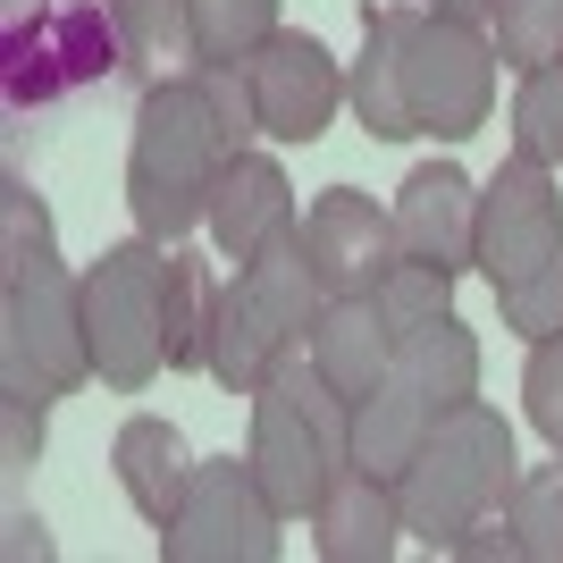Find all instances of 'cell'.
Here are the masks:
<instances>
[{"instance_id": "obj_12", "label": "cell", "mask_w": 563, "mask_h": 563, "mask_svg": "<svg viewBox=\"0 0 563 563\" xmlns=\"http://www.w3.org/2000/svg\"><path fill=\"white\" fill-rule=\"evenodd\" d=\"M396 244L404 261H429V269H479V186H471L454 161H421L396 186Z\"/></svg>"}, {"instance_id": "obj_20", "label": "cell", "mask_w": 563, "mask_h": 563, "mask_svg": "<svg viewBox=\"0 0 563 563\" xmlns=\"http://www.w3.org/2000/svg\"><path fill=\"white\" fill-rule=\"evenodd\" d=\"M429 429H438V412L421 404V387L387 371V387H378V396L353 404V463L371 471V479H404Z\"/></svg>"}, {"instance_id": "obj_1", "label": "cell", "mask_w": 563, "mask_h": 563, "mask_svg": "<svg viewBox=\"0 0 563 563\" xmlns=\"http://www.w3.org/2000/svg\"><path fill=\"white\" fill-rule=\"evenodd\" d=\"M228 152L244 143L228 135L219 101L202 93V76H168L135 101V135H126V211H135V235L152 244H177L211 219V186Z\"/></svg>"}, {"instance_id": "obj_32", "label": "cell", "mask_w": 563, "mask_h": 563, "mask_svg": "<svg viewBox=\"0 0 563 563\" xmlns=\"http://www.w3.org/2000/svg\"><path fill=\"white\" fill-rule=\"evenodd\" d=\"M43 454V396H25V387H0V471L25 479V463Z\"/></svg>"}, {"instance_id": "obj_19", "label": "cell", "mask_w": 563, "mask_h": 563, "mask_svg": "<svg viewBox=\"0 0 563 563\" xmlns=\"http://www.w3.org/2000/svg\"><path fill=\"white\" fill-rule=\"evenodd\" d=\"M110 18H118V51H126L135 93H152V85H168V76H186L202 59L194 0H110Z\"/></svg>"}, {"instance_id": "obj_6", "label": "cell", "mask_w": 563, "mask_h": 563, "mask_svg": "<svg viewBox=\"0 0 563 563\" xmlns=\"http://www.w3.org/2000/svg\"><path fill=\"white\" fill-rule=\"evenodd\" d=\"M396 68H404V101L412 126L438 143H471L496 110V43L463 18L412 9L396 0Z\"/></svg>"}, {"instance_id": "obj_22", "label": "cell", "mask_w": 563, "mask_h": 563, "mask_svg": "<svg viewBox=\"0 0 563 563\" xmlns=\"http://www.w3.org/2000/svg\"><path fill=\"white\" fill-rule=\"evenodd\" d=\"M219 269L186 244H168V278H161V320H168V371H202L211 353V320H219Z\"/></svg>"}, {"instance_id": "obj_34", "label": "cell", "mask_w": 563, "mask_h": 563, "mask_svg": "<svg viewBox=\"0 0 563 563\" xmlns=\"http://www.w3.org/2000/svg\"><path fill=\"white\" fill-rule=\"evenodd\" d=\"M9 530H18V539H9V555H51V539H43V521L25 514V505H18V514H9Z\"/></svg>"}, {"instance_id": "obj_17", "label": "cell", "mask_w": 563, "mask_h": 563, "mask_svg": "<svg viewBox=\"0 0 563 563\" xmlns=\"http://www.w3.org/2000/svg\"><path fill=\"white\" fill-rule=\"evenodd\" d=\"M110 471H118L126 505H135L152 530H168L177 505H186V488H194V454H186V438H177V421H161V412H135V421L118 429Z\"/></svg>"}, {"instance_id": "obj_10", "label": "cell", "mask_w": 563, "mask_h": 563, "mask_svg": "<svg viewBox=\"0 0 563 563\" xmlns=\"http://www.w3.org/2000/svg\"><path fill=\"white\" fill-rule=\"evenodd\" d=\"M253 76V110H261V135L269 143H320L329 135V118L345 110V68H336L320 34L303 25H278L269 43L244 59Z\"/></svg>"}, {"instance_id": "obj_11", "label": "cell", "mask_w": 563, "mask_h": 563, "mask_svg": "<svg viewBox=\"0 0 563 563\" xmlns=\"http://www.w3.org/2000/svg\"><path fill=\"white\" fill-rule=\"evenodd\" d=\"M303 253H311L329 295H378V278L404 261L396 211H378L371 194H353V186H329L303 211Z\"/></svg>"}, {"instance_id": "obj_5", "label": "cell", "mask_w": 563, "mask_h": 563, "mask_svg": "<svg viewBox=\"0 0 563 563\" xmlns=\"http://www.w3.org/2000/svg\"><path fill=\"white\" fill-rule=\"evenodd\" d=\"M161 278H168V244H152V235H126L85 269V345H93V378L110 396H143L168 371Z\"/></svg>"}, {"instance_id": "obj_4", "label": "cell", "mask_w": 563, "mask_h": 563, "mask_svg": "<svg viewBox=\"0 0 563 563\" xmlns=\"http://www.w3.org/2000/svg\"><path fill=\"white\" fill-rule=\"evenodd\" d=\"M126 76L110 0H0V101L9 118L59 110Z\"/></svg>"}, {"instance_id": "obj_23", "label": "cell", "mask_w": 563, "mask_h": 563, "mask_svg": "<svg viewBox=\"0 0 563 563\" xmlns=\"http://www.w3.org/2000/svg\"><path fill=\"white\" fill-rule=\"evenodd\" d=\"M278 362H286V353H278V336L261 329V311H253V295H244V278H228V286H219V320H211V353H202V371H211L228 396H253Z\"/></svg>"}, {"instance_id": "obj_16", "label": "cell", "mask_w": 563, "mask_h": 563, "mask_svg": "<svg viewBox=\"0 0 563 563\" xmlns=\"http://www.w3.org/2000/svg\"><path fill=\"white\" fill-rule=\"evenodd\" d=\"M311 371L329 378L345 404H362V396L387 387V371H396V329L378 320L371 295H329L320 329H311Z\"/></svg>"}, {"instance_id": "obj_31", "label": "cell", "mask_w": 563, "mask_h": 563, "mask_svg": "<svg viewBox=\"0 0 563 563\" xmlns=\"http://www.w3.org/2000/svg\"><path fill=\"white\" fill-rule=\"evenodd\" d=\"M521 412H530V429L563 454V329L530 345V371H521Z\"/></svg>"}, {"instance_id": "obj_26", "label": "cell", "mask_w": 563, "mask_h": 563, "mask_svg": "<svg viewBox=\"0 0 563 563\" xmlns=\"http://www.w3.org/2000/svg\"><path fill=\"white\" fill-rule=\"evenodd\" d=\"M514 152L563 168V51L547 59V68L521 76V93H514Z\"/></svg>"}, {"instance_id": "obj_25", "label": "cell", "mask_w": 563, "mask_h": 563, "mask_svg": "<svg viewBox=\"0 0 563 563\" xmlns=\"http://www.w3.org/2000/svg\"><path fill=\"white\" fill-rule=\"evenodd\" d=\"M488 43L505 68H547L563 51V0H496V18H488Z\"/></svg>"}, {"instance_id": "obj_14", "label": "cell", "mask_w": 563, "mask_h": 563, "mask_svg": "<svg viewBox=\"0 0 563 563\" xmlns=\"http://www.w3.org/2000/svg\"><path fill=\"white\" fill-rule=\"evenodd\" d=\"M404 539H412V530H404L396 479H371L362 463H353L345 479L320 496V514H311V547H320V563H387Z\"/></svg>"}, {"instance_id": "obj_2", "label": "cell", "mask_w": 563, "mask_h": 563, "mask_svg": "<svg viewBox=\"0 0 563 563\" xmlns=\"http://www.w3.org/2000/svg\"><path fill=\"white\" fill-rule=\"evenodd\" d=\"M244 454L286 521H311L320 496L353 471V404L311 371V353H286L253 387V446Z\"/></svg>"}, {"instance_id": "obj_15", "label": "cell", "mask_w": 563, "mask_h": 563, "mask_svg": "<svg viewBox=\"0 0 563 563\" xmlns=\"http://www.w3.org/2000/svg\"><path fill=\"white\" fill-rule=\"evenodd\" d=\"M235 278L253 295L261 329L278 336V353H311V329H320V311H329V286H320V269H311V253H303V219H295L278 244H261Z\"/></svg>"}, {"instance_id": "obj_35", "label": "cell", "mask_w": 563, "mask_h": 563, "mask_svg": "<svg viewBox=\"0 0 563 563\" xmlns=\"http://www.w3.org/2000/svg\"><path fill=\"white\" fill-rule=\"evenodd\" d=\"M438 18H463V25H488L496 18V0H429Z\"/></svg>"}, {"instance_id": "obj_33", "label": "cell", "mask_w": 563, "mask_h": 563, "mask_svg": "<svg viewBox=\"0 0 563 563\" xmlns=\"http://www.w3.org/2000/svg\"><path fill=\"white\" fill-rule=\"evenodd\" d=\"M454 563H521V530L505 521V505H496L488 521H471L463 539H454Z\"/></svg>"}, {"instance_id": "obj_27", "label": "cell", "mask_w": 563, "mask_h": 563, "mask_svg": "<svg viewBox=\"0 0 563 563\" xmlns=\"http://www.w3.org/2000/svg\"><path fill=\"white\" fill-rule=\"evenodd\" d=\"M371 303H378V320H387L396 336H412V329H429V320H446V311H454V278H446V269H429V261H396V269L378 278Z\"/></svg>"}, {"instance_id": "obj_28", "label": "cell", "mask_w": 563, "mask_h": 563, "mask_svg": "<svg viewBox=\"0 0 563 563\" xmlns=\"http://www.w3.org/2000/svg\"><path fill=\"white\" fill-rule=\"evenodd\" d=\"M269 34H278V0H194L202 59H253Z\"/></svg>"}, {"instance_id": "obj_8", "label": "cell", "mask_w": 563, "mask_h": 563, "mask_svg": "<svg viewBox=\"0 0 563 563\" xmlns=\"http://www.w3.org/2000/svg\"><path fill=\"white\" fill-rule=\"evenodd\" d=\"M278 496L261 488L253 454H211L194 463V488L177 521L161 530V563H278Z\"/></svg>"}, {"instance_id": "obj_7", "label": "cell", "mask_w": 563, "mask_h": 563, "mask_svg": "<svg viewBox=\"0 0 563 563\" xmlns=\"http://www.w3.org/2000/svg\"><path fill=\"white\" fill-rule=\"evenodd\" d=\"M93 378V345H85V278H68L59 261L0 278V387L25 396H76Z\"/></svg>"}, {"instance_id": "obj_3", "label": "cell", "mask_w": 563, "mask_h": 563, "mask_svg": "<svg viewBox=\"0 0 563 563\" xmlns=\"http://www.w3.org/2000/svg\"><path fill=\"white\" fill-rule=\"evenodd\" d=\"M514 421L496 412V404H454V412H438V429L421 438V454H412V471L396 479L404 496V530L429 547V555H454V539H463L471 521H488L496 505H505V488H514Z\"/></svg>"}, {"instance_id": "obj_13", "label": "cell", "mask_w": 563, "mask_h": 563, "mask_svg": "<svg viewBox=\"0 0 563 563\" xmlns=\"http://www.w3.org/2000/svg\"><path fill=\"white\" fill-rule=\"evenodd\" d=\"M211 244L244 269V261L261 253V244H278L286 228H295V186H286V168L269 161V152H228V168H219V186H211Z\"/></svg>"}, {"instance_id": "obj_21", "label": "cell", "mask_w": 563, "mask_h": 563, "mask_svg": "<svg viewBox=\"0 0 563 563\" xmlns=\"http://www.w3.org/2000/svg\"><path fill=\"white\" fill-rule=\"evenodd\" d=\"M396 378H412V387H421L429 412H454V404L479 396V336L446 311V320H429V329L396 336Z\"/></svg>"}, {"instance_id": "obj_24", "label": "cell", "mask_w": 563, "mask_h": 563, "mask_svg": "<svg viewBox=\"0 0 563 563\" xmlns=\"http://www.w3.org/2000/svg\"><path fill=\"white\" fill-rule=\"evenodd\" d=\"M505 521L521 530V563H563V463H530L505 488Z\"/></svg>"}, {"instance_id": "obj_9", "label": "cell", "mask_w": 563, "mask_h": 563, "mask_svg": "<svg viewBox=\"0 0 563 563\" xmlns=\"http://www.w3.org/2000/svg\"><path fill=\"white\" fill-rule=\"evenodd\" d=\"M563 244V194H555V168L514 152L479 186V278L488 286H514L530 278L547 253Z\"/></svg>"}, {"instance_id": "obj_30", "label": "cell", "mask_w": 563, "mask_h": 563, "mask_svg": "<svg viewBox=\"0 0 563 563\" xmlns=\"http://www.w3.org/2000/svg\"><path fill=\"white\" fill-rule=\"evenodd\" d=\"M496 311H505V329L521 336V345H539V336H555L563 329V244L530 269V278H514V286H496Z\"/></svg>"}, {"instance_id": "obj_18", "label": "cell", "mask_w": 563, "mask_h": 563, "mask_svg": "<svg viewBox=\"0 0 563 563\" xmlns=\"http://www.w3.org/2000/svg\"><path fill=\"white\" fill-rule=\"evenodd\" d=\"M345 101L362 118V135L378 143H412V101H404V68H396V0L387 9H362V59L345 68Z\"/></svg>"}, {"instance_id": "obj_29", "label": "cell", "mask_w": 563, "mask_h": 563, "mask_svg": "<svg viewBox=\"0 0 563 563\" xmlns=\"http://www.w3.org/2000/svg\"><path fill=\"white\" fill-rule=\"evenodd\" d=\"M43 261H59V244H51V211H43V194L25 186V177H9V186H0V278L43 269Z\"/></svg>"}]
</instances>
